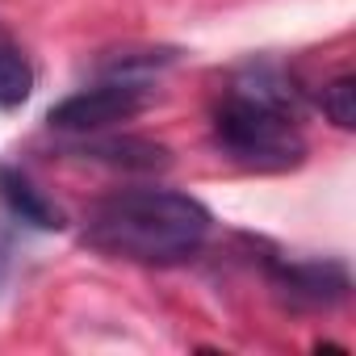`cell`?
Instances as JSON below:
<instances>
[{"mask_svg":"<svg viewBox=\"0 0 356 356\" xmlns=\"http://www.w3.org/2000/svg\"><path fill=\"white\" fill-rule=\"evenodd\" d=\"M210 210L176 189H122L84 218L88 248L134 264H185L210 239Z\"/></svg>","mask_w":356,"mask_h":356,"instance_id":"obj_1","label":"cell"},{"mask_svg":"<svg viewBox=\"0 0 356 356\" xmlns=\"http://www.w3.org/2000/svg\"><path fill=\"white\" fill-rule=\"evenodd\" d=\"M84 159H101V163H113V168H163L168 163V147L151 143V138H88L80 147Z\"/></svg>","mask_w":356,"mask_h":356,"instance_id":"obj_6","label":"cell"},{"mask_svg":"<svg viewBox=\"0 0 356 356\" xmlns=\"http://www.w3.org/2000/svg\"><path fill=\"white\" fill-rule=\"evenodd\" d=\"M318 105H323L327 122H335L339 130H352L356 126V80L352 76H335L331 84H323Z\"/></svg>","mask_w":356,"mask_h":356,"instance_id":"obj_8","label":"cell"},{"mask_svg":"<svg viewBox=\"0 0 356 356\" xmlns=\"http://www.w3.org/2000/svg\"><path fill=\"white\" fill-rule=\"evenodd\" d=\"M214 143L222 147V155L256 172L298 168L306 138L298 126L293 88L268 67H248L243 76H235L214 105Z\"/></svg>","mask_w":356,"mask_h":356,"instance_id":"obj_2","label":"cell"},{"mask_svg":"<svg viewBox=\"0 0 356 356\" xmlns=\"http://www.w3.org/2000/svg\"><path fill=\"white\" fill-rule=\"evenodd\" d=\"M151 97H155V88L143 76H109L84 92H72L67 101H59L47 113V122L67 134H97V130H109V126L143 113L151 105Z\"/></svg>","mask_w":356,"mask_h":356,"instance_id":"obj_3","label":"cell"},{"mask_svg":"<svg viewBox=\"0 0 356 356\" xmlns=\"http://www.w3.org/2000/svg\"><path fill=\"white\" fill-rule=\"evenodd\" d=\"M273 285L293 310H331L348 298L352 281L339 260H289L273 264Z\"/></svg>","mask_w":356,"mask_h":356,"instance_id":"obj_4","label":"cell"},{"mask_svg":"<svg viewBox=\"0 0 356 356\" xmlns=\"http://www.w3.org/2000/svg\"><path fill=\"white\" fill-rule=\"evenodd\" d=\"M34 92V67L26 51L0 30V109H17Z\"/></svg>","mask_w":356,"mask_h":356,"instance_id":"obj_7","label":"cell"},{"mask_svg":"<svg viewBox=\"0 0 356 356\" xmlns=\"http://www.w3.org/2000/svg\"><path fill=\"white\" fill-rule=\"evenodd\" d=\"M0 202H5V210H9L17 222H26V227H34V231H63V227H67V222H63V210L30 181L22 168L0 163Z\"/></svg>","mask_w":356,"mask_h":356,"instance_id":"obj_5","label":"cell"}]
</instances>
